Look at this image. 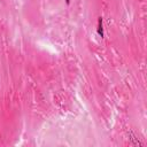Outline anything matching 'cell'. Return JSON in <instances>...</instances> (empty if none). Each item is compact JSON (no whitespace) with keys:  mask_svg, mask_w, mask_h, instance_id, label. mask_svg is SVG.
I'll return each mask as SVG.
<instances>
[{"mask_svg":"<svg viewBox=\"0 0 147 147\" xmlns=\"http://www.w3.org/2000/svg\"><path fill=\"white\" fill-rule=\"evenodd\" d=\"M97 31H98V35L104 38V27H102V17H99L98 19V28H97Z\"/></svg>","mask_w":147,"mask_h":147,"instance_id":"6da1fadb","label":"cell"},{"mask_svg":"<svg viewBox=\"0 0 147 147\" xmlns=\"http://www.w3.org/2000/svg\"><path fill=\"white\" fill-rule=\"evenodd\" d=\"M65 3H67V5H69L70 4V0H65Z\"/></svg>","mask_w":147,"mask_h":147,"instance_id":"7a4b0ae2","label":"cell"}]
</instances>
